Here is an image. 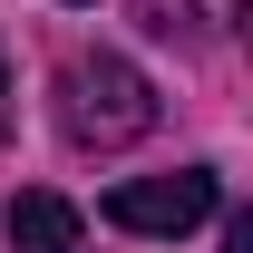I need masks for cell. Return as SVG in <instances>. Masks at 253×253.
I'll return each mask as SVG.
<instances>
[{
	"mask_svg": "<svg viewBox=\"0 0 253 253\" xmlns=\"http://www.w3.org/2000/svg\"><path fill=\"white\" fill-rule=\"evenodd\" d=\"M59 126L78 146H136L146 126H156V88H146V68L117 59V49H88V59L59 68Z\"/></svg>",
	"mask_w": 253,
	"mask_h": 253,
	"instance_id": "obj_1",
	"label": "cell"
},
{
	"mask_svg": "<svg viewBox=\"0 0 253 253\" xmlns=\"http://www.w3.org/2000/svg\"><path fill=\"white\" fill-rule=\"evenodd\" d=\"M214 205H224L214 166H175V175H126V185L107 195V224H117V234H195Z\"/></svg>",
	"mask_w": 253,
	"mask_h": 253,
	"instance_id": "obj_2",
	"label": "cell"
},
{
	"mask_svg": "<svg viewBox=\"0 0 253 253\" xmlns=\"http://www.w3.org/2000/svg\"><path fill=\"white\" fill-rule=\"evenodd\" d=\"M0 234H10V253H88V214L59 185H20L10 214H0Z\"/></svg>",
	"mask_w": 253,
	"mask_h": 253,
	"instance_id": "obj_3",
	"label": "cell"
},
{
	"mask_svg": "<svg viewBox=\"0 0 253 253\" xmlns=\"http://www.w3.org/2000/svg\"><path fill=\"white\" fill-rule=\"evenodd\" d=\"M224 253H253V214H224Z\"/></svg>",
	"mask_w": 253,
	"mask_h": 253,
	"instance_id": "obj_4",
	"label": "cell"
},
{
	"mask_svg": "<svg viewBox=\"0 0 253 253\" xmlns=\"http://www.w3.org/2000/svg\"><path fill=\"white\" fill-rule=\"evenodd\" d=\"M0 136H10V59H0Z\"/></svg>",
	"mask_w": 253,
	"mask_h": 253,
	"instance_id": "obj_5",
	"label": "cell"
},
{
	"mask_svg": "<svg viewBox=\"0 0 253 253\" xmlns=\"http://www.w3.org/2000/svg\"><path fill=\"white\" fill-rule=\"evenodd\" d=\"M68 10H88V0H68Z\"/></svg>",
	"mask_w": 253,
	"mask_h": 253,
	"instance_id": "obj_6",
	"label": "cell"
}]
</instances>
